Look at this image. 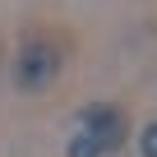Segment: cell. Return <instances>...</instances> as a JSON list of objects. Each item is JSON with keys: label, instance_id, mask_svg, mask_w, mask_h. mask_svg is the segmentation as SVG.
Returning a JSON list of instances; mask_svg holds the SVG:
<instances>
[{"label": "cell", "instance_id": "obj_4", "mask_svg": "<svg viewBox=\"0 0 157 157\" xmlns=\"http://www.w3.org/2000/svg\"><path fill=\"white\" fill-rule=\"evenodd\" d=\"M139 157H157V120L143 125V134H139Z\"/></svg>", "mask_w": 157, "mask_h": 157}, {"label": "cell", "instance_id": "obj_3", "mask_svg": "<svg viewBox=\"0 0 157 157\" xmlns=\"http://www.w3.org/2000/svg\"><path fill=\"white\" fill-rule=\"evenodd\" d=\"M65 157H102V148H97L88 134H78V129H74V139L65 143Z\"/></svg>", "mask_w": 157, "mask_h": 157}, {"label": "cell", "instance_id": "obj_1", "mask_svg": "<svg viewBox=\"0 0 157 157\" xmlns=\"http://www.w3.org/2000/svg\"><path fill=\"white\" fill-rule=\"evenodd\" d=\"M60 65H65V46L56 37H46V33H33L19 46V56H14V83L23 93H42L60 74Z\"/></svg>", "mask_w": 157, "mask_h": 157}, {"label": "cell", "instance_id": "obj_2", "mask_svg": "<svg viewBox=\"0 0 157 157\" xmlns=\"http://www.w3.org/2000/svg\"><path fill=\"white\" fill-rule=\"evenodd\" d=\"M78 134H88V139L102 148V157H106V152H120V148H125V139H129V120H125L120 106H111V102H93V106L78 111Z\"/></svg>", "mask_w": 157, "mask_h": 157}]
</instances>
